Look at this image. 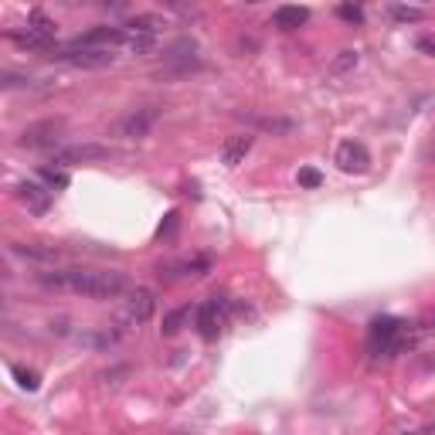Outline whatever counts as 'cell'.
<instances>
[{
	"label": "cell",
	"mask_w": 435,
	"mask_h": 435,
	"mask_svg": "<svg viewBox=\"0 0 435 435\" xmlns=\"http://www.w3.org/2000/svg\"><path fill=\"white\" fill-rule=\"evenodd\" d=\"M38 282L48 286V289L85 296V299H116L129 286L126 272H119V269H78V265L38 272Z\"/></svg>",
	"instance_id": "1"
},
{
	"label": "cell",
	"mask_w": 435,
	"mask_h": 435,
	"mask_svg": "<svg viewBox=\"0 0 435 435\" xmlns=\"http://www.w3.org/2000/svg\"><path fill=\"white\" fill-rule=\"evenodd\" d=\"M28 28H31L34 34H41L45 41H55V31H58L55 21H51L45 11H31V14H28Z\"/></svg>",
	"instance_id": "21"
},
{
	"label": "cell",
	"mask_w": 435,
	"mask_h": 435,
	"mask_svg": "<svg viewBox=\"0 0 435 435\" xmlns=\"http://www.w3.org/2000/svg\"><path fill=\"white\" fill-rule=\"evenodd\" d=\"M156 38L160 34H143V31H126V48L133 51V55H150L156 48Z\"/></svg>",
	"instance_id": "20"
},
{
	"label": "cell",
	"mask_w": 435,
	"mask_h": 435,
	"mask_svg": "<svg viewBox=\"0 0 435 435\" xmlns=\"http://www.w3.org/2000/svg\"><path fill=\"white\" fill-rule=\"evenodd\" d=\"M333 163H337L343 173H364L371 167V154H367L364 143L343 140L340 146H337V154H333Z\"/></svg>",
	"instance_id": "11"
},
{
	"label": "cell",
	"mask_w": 435,
	"mask_h": 435,
	"mask_svg": "<svg viewBox=\"0 0 435 435\" xmlns=\"http://www.w3.org/2000/svg\"><path fill=\"white\" fill-rule=\"evenodd\" d=\"M296 181H299V187H310V190H316V187L323 184V173L313 171V167H299V173H296Z\"/></svg>",
	"instance_id": "28"
},
{
	"label": "cell",
	"mask_w": 435,
	"mask_h": 435,
	"mask_svg": "<svg viewBox=\"0 0 435 435\" xmlns=\"http://www.w3.org/2000/svg\"><path fill=\"white\" fill-rule=\"evenodd\" d=\"M432 429H435V425H432Z\"/></svg>",
	"instance_id": "36"
},
{
	"label": "cell",
	"mask_w": 435,
	"mask_h": 435,
	"mask_svg": "<svg viewBox=\"0 0 435 435\" xmlns=\"http://www.w3.org/2000/svg\"><path fill=\"white\" fill-rule=\"evenodd\" d=\"M245 4H262V0H245Z\"/></svg>",
	"instance_id": "34"
},
{
	"label": "cell",
	"mask_w": 435,
	"mask_h": 435,
	"mask_svg": "<svg viewBox=\"0 0 435 435\" xmlns=\"http://www.w3.org/2000/svg\"><path fill=\"white\" fill-rule=\"evenodd\" d=\"M7 38H11L17 48H24V51H51V41H45L41 34H34L31 28H24V31H7Z\"/></svg>",
	"instance_id": "18"
},
{
	"label": "cell",
	"mask_w": 435,
	"mask_h": 435,
	"mask_svg": "<svg viewBox=\"0 0 435 435\" xmlns=\"http://www.w3.org/2000/svg\"><path fill=\"white\" fill-rule=\"evenodd\" d=\"M337 17L347 21V24H364V7H360V0H343L340 7H337Z\"/></svg>",
	"instance_id": "25"
},
{
	"label": "cell",
	"mask_w": 435,
	"mask_h": 435,
	"mask_svg": "<svg viewBox=\"0 0 435 435\" xmlns=\"http://www.w3.org/2000/svg\"><path fill=\"white\" fill-rule=\"evenodd\" d=\"M374 358H394L404 347V323L394 316H377L371 323V337H367Z\"/></svg>",
	"instance_id": "3"
},
{
	"label": "cell",
	"mask_w": 435,
	"mask_h": 435,
	"mask_svg": "<svg viewBox=\"0 0 435 435\" xmlns=\"http://www.w3.org/2000/svg\"><path fill=\"white\" fill-rule=\"evenodd\" d=\"M11 255H21L28 262H41V265H55L62 259V252L55 245H11Z\"/></svg>",
	"instance_id": "17"
},
{
	"label": "cell",
	"mask_w": 435,
	"mask_h": 435,
	"mask_svg": "<svg viewBox=\"0 0 435 435\" xmlns=\"http://www.w3.org/2000/svg\"><path fill=\"white\" fill-rule=\"evenodd\" d=\"M163 65H167V75H187V72H198L201 68V55L194 41H177L163 51Z\"/></svg>",
	"instance_id": "8"
},
{
	"label": "cell",
	"mask_w": 435,
	"mask_h": 435,
	"mask_svg": "<svg viewBox=\"0 0 435 435\" xmlns=\"http://www.w3.org/2000/svg\"><path fill=\"white\" fill-rule=\"evenodd\" d=\"M62 133H65L62 119H41V123H31L17 136V146H24V150H55Z\"/></svg>",
	"instance_id": "6"
},
{
	"label": "cell",
	"mask_w": 435,
	"mask_h": 435,
	"mask_svg": "<svg viewBox=\"0 0 435 435\" xmlns=\"http://www.w3.org/2000/svg\"><path fill=\"white\" fill-rule=\"evenodd\" d=\"M163 28H167V24H163L156 14H140L126 24V31H143V34H160Z\"/></svg>",
	"instance_id": "23"
},
{
	"label": "cell",
	"mask_w": 435,
	"mask_h": 435,
	"mask_svg": "<svg viewBox=\"0 0 435 435\" xmlns=\"http://www.w3.org/2000/svg\"><path fill=\"white\" fill-rule=\"evenodd\" d=\"M0 85H4V89H28V85H31V78L14 75V72H4V75H0Z\"/></svg>",
	"instance_id": "30"
},
{
	"label": "cell",
	"mask_w": 435,
	"mask_h": 435,
	"mask_svg": "<svg viewBox=\"0 0 435 435\" xmlns=\"http://www.w3.org/2000/svg\"><path fill=\"white\" fill-rule=\"evenodd\" d=\"M415 326H419V333H435V310L425 313V316H421Z\"/></svg>",
	"instance_id": "31"
},
{
	"label": "cell",
	"mask_w": 435,
	"mask_h": 435,
	"mask_svg": "<svg viewBox=\"0 0 435 435\" xmlns=\"http://www.w3.org/2000/svg\"><path fill=\"white\" fill-rule=\"evenodd\" d=\"M154 310H156L154 289H143V286H136V289L129 293V299H126V306H123V323L126 326H143L150 316H154Z\"/></svg>",
	"instance_id": "9"
},
{
	"label": "cell",
	"mask_w": 435,
	"mask_h": 435,
	"mask_svg": "<svg viewBox=\"0 0 435 435\" xmlns=\"http://www.w3.org/2000/svg\"><path fill=\"white\" fill-rule=\"evenodd\" d=\"M232 310H235V303L228 296H211V299H204L201 306L194 310V326H198V333H201L204 340H218V337L225 333V326H228Z\"/></svg>",
	"instance_id": "2"
},
{
	"label": "cell",
	"mask_w": 435,
	"mask_h": 435,
	"mask_svg": "<svg viewBox=\"0 0 435 435\" xmlns=\"http://www.w3.org/2000/svg\"><path fill=\"white\" fill-rule=\"evenodd\" d=\"M11 374H14V377H17V385H21V388H24V391H38V388H41V381H38V374H34V371H28V367H21V364H14V367H11Z\"/></svg>",
	"instance_id": "27"
},
{
	"label": "cell",
	"mask_w": 435,
	"mask_h": 435,
	"mask_svg": "<svg viewBox=\"0 0 435 435\" xmlns=\"http://www.w3.org/2000/svg\"><path fill=\"white\" fill-rule=\"evenodd\" d=\"M75 45H85V48H112L116 45H126V28H92V31L78 34Z\"/></svg>",
	"instance_id": "14"
},
{
	"label": "cell",
	"mask_w": 435,
	"mask_h": 435,
	"mask_svg": "<svg viewBox=\"0 0 435 435\" xmlns=\"http://www.w3.org/2000/svg\"><path fill=\"white\" fill-rule=\"evenodd\" d=\"M358 62H360V55L354 51V48H347V51H340V55L330 62V72H333V75H347V72L358 68Z\"/></svg>",
	"instance_id": "24"
},
{
	"label": "cell",
	"mask_w": 435,
	"mask_h": 435,
	"mask_svg": "<svg viewBox=\"0 0 435 435\" xmlns=\"http://www.w3.org/2000/svg\"><path fill=\"white\" fill-rule=\"evenodd\" d=\"M160 123V106H140V109H129L123 119L116 123V133L123 140H143L150 136V129Z\"/></svg>",
	"instance_id": "5"
},
{
	"label": "cell",
	"mask_w": 435,
	"mask_h": 435,
	"mask_svg": "<svg viewBox=\"0 0 435 435\" xmlns=\"http://www.w3.org/2000/svg\"><path fill=\"white\" fill-rule=\"evenodd\" d=\"M419 48H421V51H429V55H435V41H432V38H421Z\"/></svg>",
	"instance_id": "32"
},
{
	"label": "cell",
	"mask_w": 435,
	"mask_h": 435,
	"mask_svg": "<svg viewBox=\"0 0 435 435\" xmlns=\"http://www.w3.org/2000/svg\"><path fill=\"white\" fill-rule=\"evenodd\" d=\"M17 201L31 215H45L51 208V187L41 184V181H24V184H17Z\"/></svg>",
	"instance_id": "12"
},
{
	"label": "cell",
	"mask_w": 435,
	"mask_h": 435,
	"mask_svg": "<svg viewBox=\"0 0 435 435\" xmlns=\"http://www.w3.org/2000/svg\"><path fill=\"white\" fill-rule=\"evenodd\" d=\"M102 160H112V150L102 146V143H78V146H62L51 154V163L55 167H72V163H102Z\"/></svg>",
	"instance_id": "7"
},
{
	"label": "cell",
	"mask_w": 435,
	"mask_h": 435,
	"mask_svg": "<svg viewBox=\"0 0 435 435\" xmlns=\"http://www.w3.org/2000/svg\"><path fill=\"white\" fill-rule=\"evenodd\" d=\"M194 310H198V306H181V310L167 313V316H163V326H160V333H163V337H173L181 326L194 320Z\"/></svg>",
	"instance_id": "19"
},
{
	"label": "cell",
	"mask_w": 435,
	"mask_h": 435,
	"mask_svg": "<svg viewBox=\"0 0 435 435\" xmlns=\"http://www.w3.org/2000/svg\"><path fill=\"white\" fill-rule=\"evenodd\" d=\"M48 58H55V62H62V65H72V68H89V72L109 68V65L116 62V55H112L109 48H85V45H75V41L68 48H51Z\"/></svg>",
	"instance_id": "4"
},
{
	"label": "cell",
	"mask_w": 435,
	"mask_h": 435,
	"mask_svg": "<svg viewBox=\"0 0 435 435\" xmlns=\"http://www.w3.org/2000/svg\"><path fill=\"white\" fill-rule=\"evenodd\" d=\"M160 276L167 279H201L211 272V259L208 255H187V259H177V262H167V265H156Z\"/></svg>",
	"instance_id": "10"
},
{
	"label": "cell",
	"mask_w": 435,
	"mask_h": 435,
	"mask_svg": "<svg viewBox=\"0 0 435 435\" xmlns=\"http://www.w3.org/2000/svg\"><path fill=\"white\" fill-rule=\"evenodd\" d=\"M415 4H425V0H415Z\"/></svg>",
	"instance_id": "35"
},
{
	"label": "cell",
	"mask_w": 435,
	"mask_h": 435,
	"mask_svg": "<svg viewBox=\"0 0 435 435\" xmlns=\"http://www.w3.org/2000/svg\"><path fill=\"white\" fill-rule=\"evenodd\" d=\"M177 221H181V215L177 211H171V215L160 221V228H156V242H163V238H171L173 232H177Z\"/></svg>",
	"instance_id": "29"
},
{
	"label": "cell",
	"mask_w": 435,
	"mask_h": 435,
	"mask_svg": "<svg viewBox=\"0 0 435 435\" xmlns=\"http://www.w3.org/2000/svg\"><path fill=\"white\" fill-rule=\"evenodd\" d=\"M160 4H163V7H184L187 0H160Z\"/></svg>",
	"instance_id": "33"
},
{
	"label": "cell",
	"mask_w": 435,
	"mask_h": 435,
	"mask_svg": "<svg viewBox=\"0 0 435 435\" xmlns=\"http://www.w3.org/2000/svg\"><path fill=\"white\" fill-rule=\"evenodd\" d=\"M391 17H394V21H402V24H415V21H425V11H419V7H404V4H394V7H391Z\"/></svg>",
	"instance_id": "26"
},
{
	"label": "cell",
	"mask_w": 435,
	"mask_h": 435,
	"mask_svg": "<svg viewBox=\"0 0 435 435\" xmlns=\"http://www.w3.org/2000/svg\"><path fill=\"white\" fill-rule=\"evenodd\" d=\"M38 181H41V184H48L51 190H65V187L72 184L68 171H62V167H41V171H38Z\"/></svg>",
	"instance_id": "22"
},
{
	"label": "cell",
	"mask_w": 435,
	"mask_h": 435,
	"mask_svg": "<svg viewBox=\"0 0 435 435\" xmlns=\"http://www.w3.org/2000/svg\"><path fill=\"white\" fill-rule=\"evenodd\" d=\"M306 21H310V11L299 7V4H286V7H279V11L272 14V24H276L279 31H296V28H303Z\"/></svg>",
	"instance_id": "16"
},
{
	"label": "cell",
	"mask_w": 435,
	"mask_h": 435,
	"mask_svg": "<svg viewBox=\"0 0 435 435\" xmlns=\"http://www.w3.org/2000/svg\"><path fill=\"white\" fill-rule=\"evenodd\" d=\"M238 119H245L252 129H262V133H272V136H289L296 129L293 119H286V116H269V112H238Z\"/></svg>",
	"instance_id": "13"
},
{
	"label": "cell",
	"mask_w": 435,
	"mask_h": 435,
	"mask_svg": "<svg viewBox=\"0 0 435 435\" xmlns=\"http://www.w3.org/2000/svg\"><path fill=\"white\" fill-rule=\"evenodd\" d=\"M252 146H255V136H252V133H238V136H232V140L221 146V163H225V167H238V163L252 154Z\"/></svg>",
	"instance_id": "15"
}]
</instances>
